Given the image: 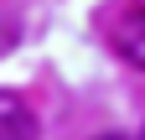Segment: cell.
<instances>
[{"label": "cell", "mask_w": 145, "mask_h": 140, "mask_svg": "<svg viewBox=\"0 0 145 140\" xmlns=\"http://www.w3.org/2000/svg\"><path fill=\"white\" fill-rule=\"evenodd\" d=\"M114 47H119V57L130 62V67L145 73V5H135V10L114 26Z\"/></svg>", "instance_id": "obj_1"}, {"label": "cell", "mask_w": 145, "mask_h": 140, "mask_svg": "<svg viewBox=\"0 0 145 140\" xmlns=\"http://www.w3.org/2000/svg\"><path fill=\"white\" fill-rule=\"evenodd\" d=\"M0 140H36V114L21 94H0Z\"/></svg>", "instance_id": "obj_2"}, {"label": "cell", "mask_w": 145, "mask_h": 140, "mask_svg": "<svg viewBox=\"0 0 145 140\" xmlns=\"http://www.w3.org/2000/svg\"><path fill=\"white\" fill-rule=\"evenodd\" d=\"M16 42H21V10L0 0V57H5V52H10Z\"/></svg>", "instance_id": "obj_3"}, {"label": "cell", "mask_w": 145, "mask_h": 140, "mask_svg": "<svg viewBox=\"0 0 145 140\" xmlns=\"http://www.w3.org/2000/svg\"><path fill=\"white\" fill-rule=\"evenodd\" d=\"M93 140H130V135H119V130H104V135H93Z\"/></svg>", "instance_id": "obj_4"}, {"label": "cell", "mask_w": 145, "mask_h": 140, "mask_svg": "<svg viewBox=\"0 0 145 140\" xmlns=\"http://www.w3.org/2000/svg\"><path fill=\"white\" fill-rule=\"evenodd\" d=\"M140 140H145V135H140Z\"/></svg>", "instance_id": "obj_5"}]
</instances>
